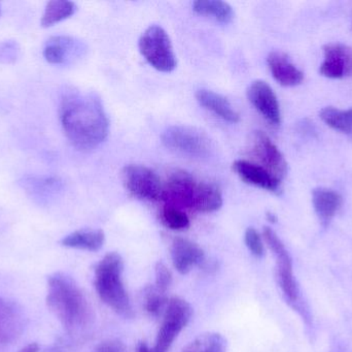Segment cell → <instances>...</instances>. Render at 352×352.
<instances>
[{
  "mask_svg": "<svg viewBox=\"0 0 352 352\" xmlns=\"http://www.w3.org/2000/svg\"><path fill=\"white\" fill-rule=\"evenodd\" d=\"M252 153L261 163V167L267 169L278 181L281 182L287 177V161L267 134L262 132H254L252 136Z\"/></svg>",
  "mask_w": 352,
  "mask_h": 352,
  "instance_id": "cell-9",
  "label": "cell"
},
{
  "mask_svg": "<svg viewBox=\"0 0 352 352\" xmlns=\"http://www.w3.org/2000/svg\"><path fill=\"white\" fill-rule=\"evenodd\" d=\"M196 99L203 107L212 112L225 121L230 123H238L240 121L239 113L223 95L206 89H200L196 92Z\"/></svg>",
  "mask_w": 352,
  "mask_h": 352,
  "instance_id": "cell-18",
  "label": "cell"
},
{
  "mask_svg": "<svg viewBox=\"0 0 352 352\" xmlns=\"http://www.w3.org/2000/svg\"><path fill=\"white\" fill-rule=\"evenodd\" d=\"M248 101L256 111L274 126L281 123V112L278 99L270 85L265 81H254L248 89Z\"/></svg>",
  "mask_w": 352,
  "mask_h": 352,
  "instance_id": "cell-11",
  "label": "cell"
},
{
  "mask_svg": "<svg viewBox=\"0 0 352 352\" xmlns=\"http://www.w3.org/2000/svg\"><path fill=\"white\" fill-rule=\"evenodd\" d=\"M161 220L173 231H184L190 227V219L186 213L173 206H166L161 213Z\"/></svg>",
  "mask_w": 352,
  "mask_h": 352,
  "instance_id": "cell-27",
  "label": "cell"
},
{
  "mask_svg": "<svg viewBox=\"0 0 352 352\" xmlns=\"http://www.w3.org/2000/svg\"><path fill=\"white\" fill-rule=\"evenodd\" d=\"M232 167L233 171L239 176L240 179L245 183L271 192H278L280 190L281 182L261 165L250 161H237L233 163Z\"/></svg>",
  "mask_w": 352,
  "mask_h": 352,
  "instance_id": "cell-16",
  "label": "cell"
},
{
  "mask_svg": "<svg viewBox=\"0 0 352 352\" xmlns=\"http://www.w3.org/2000/svg\"><path fill=\"white\" fill-rule=\"evenodd\" d=\"M263 238L276 260V276L279 287L289 302L295 303L299 297L297 282L294 276L293 260L280 238L271 227H265Z\"/></svg>",
  "mask_w": 352,
  "mask_h": 352,
  "instance_id": "cell-8",
  "label": "cell"
},
{
  "mask_svg": "<svg viewBox=\"0 0 352 352\" xmlns=\"http://www.w3.org/2000/svg\"><path fill=\"white\" fill-rule=\"evenodd\" d=\"M39 345L37 343H30V344L26 345V346L21 349L18 352H38Z\"/></svg>",
  "mask_w": 352,
  "mask_h": 352,
  "instance_id": "cell-32",
  "label": "cell"
},
{
  "mask_svg": "<svg viewBox=\"0 0 352 352\" xmlns=\"http://www.w3.org/2000/svg\"><path fill=\"white\" fill-rule=\"evenodd\" d=\"M140 51L144 59L159 72L175 70L176 57L168 33L158 25L146 28L140 39Z\"/></svg>",
  "mask_w": 352,
  "mask_h": 352,
  "instance_id": "cell-4",
  "label": "cell"
},
{
  "mask_svg": "<svg viewBox=\"0 0 352 352\" xmlns=\"http://www.w3.org/2000/svg\"><path fill=\"white\" fill-rule=\"evenodd\" d=\"M136 352H152V349L146 342H140Z\"/></svg>",
  "mask_w": 352,
  "mask_h": 352,
  "instance_id": "cell-33",
  "label": "cell"
},
{
  "mask_svg": "<svg viewBox=\"0 0 352 352\" xmlns=\"http://www.w3.org/2000/svg\"><path fill=\"white\" fill-rule=\"evenodd\" d=\"M25 328L22 309L14 302L0 297V345L16 340Z\"/></svg>",
  "mask_w": 352,
  "mask_h": 352,
  "instance_id": "cell-13",
  "label": "cell"
},
{
  "mask_svg": "<svg viewBox=\"0 0 352 352\" xmlns=\"http://www.w3.org/2000/svg\"><path fill=\"white\" fill-rule=\"evenodd\" d=\"M59 117L64 134L78 150H93L109 136V119L100 99L93 93L66 92L60 103Z\"/></svg>",
  "mask_w": 352,
  "mask_h": 352,
  "instance_id": "cell-1",
  "label": "cell"
},
{
  "mask_svg": "<svg viewBox=\"0 0 352 352\" xmlns=\"http://www.w3.org/2000/svg\"><path fill=\"white\" fill-rule=\"evenodd\" d=\"M76 41L69 37H54L47 41L43 49V57L49 63L63 64L76 49Z\"/></svg>",
  "mask_w": 352,
  "mask_h": 352,
  "instance_id": "cell-21",
  "label": "cell"
},
{
  "mask_svg": "<svg viewBox=\"0 0 352 352\" xmlns=\"http://www.w3.org/2000/svg\"><path fill=\"white\" fill-rule=\"evenodd\" d=\"M124 260L117 252H109L95 268V289L103 303L125 318L133 316L131 301L124 285Z\"/></svg>",
  "mask_w": 352,
  "mask_h": 352,
  "instance_id": "cell-3",
  "label": "cell"
},
{
  "mask_svg": "<svg viewBox=\"0 0 352 352\" xmlns=\"http://www.w3.org/2000/svg\"><path fill=\"white\" fill-rule=\"evenodd\" d=\"M223 206V194L215 184L199 182L192 209L201 213H211Z\"/></svg>",
  "mask_w": 352,
  "mask_h": 352,
  "instance_id": "cell-20",
  "label": "cell"
},
{
  "mask_svg": "<svg viewBox=\"0 0 352 352\" xmlns=\"http://www.w3.org/2000/svg\"><path fill=\"white\" fill-rule=\"evenodd\" d=\"M93 352H126V347L121 341L109 340L100 343Z\"/></svg>",
  "mask_w": 352,
  "mask_h": 352,
  "instance_id": "cell-31",
  "label": "cell"
},
{
  "mask_svg": "<svg viewBox=\"0 0 352 352\" xmlns=\"http://www.w3.org/2000/svg\"><path fill=\"white\" fill-rule=\"evenodd\" d=\"M192 10L202 16H212L221 23L232 22L234 10L229 3L219 0H198L192 3Z\"/></svg>",
  "mask_w": 352,
  "mask_h": 352,
  "instance_id": "cell-22",
  "label": "cell"
},
{
  "mask_svg": "<svg viewBox=\"0 0 352 352\" xmlns=\"http://www.w3.org/2000/svg\"><path fill=\"white\" fill-rule=\"evenodd\" d=\"M19 51L20 49L14 41L0 43V61L6 63L14 62L18 57Z\"/></svg>",
  "mask_w": 352,
  "mask_h": 352,
  "instance_id": "cell-30",
  "label": "cell"
},
{
  "mask_svg": "<svg viewBox=\"0 0 352 352\" xmlns=\"http://www.w3.org/2000/svg\"><path fill=\"white\" fill-rule=\"evenodd\" d=\"M76 12V6L74 2L66 0H53L47 2L45 12L41 17V26L45 28L53 26L61 21L70 18Z\"/></svg>",
  "mask_w": 352,
  "mask_h": 352,
  "instance_id": "cell-23",
  "label": "cell"
},
{
  "mask_svg": "<svg viewBox=\"0 0 352 352\" xmlns=\"http://www.w3.org/2000/svg\"><path fill=\"white\" fill-rule=\"evenodd\" d=\"M182 352H227V340L219 333H206L197 337Z\"/></svg>",
  "mask_w": 352,
  "mask_h": 352,
  "instance_id": "cell-25",
  "label": "cell"
},
{
  "mask_svg": "<svg viewBox=\"0 0 352 352\" xmlns=\"http://www.w3.org/2000/svg\"><path fill=\"white\" fill-rule=\"evenodd\" d=\"M121 179L126 190L134 198L150 202L163 200L164 183L154 171L144 165H126L122 169Z\"/></svg>",
  "mask_w": 352,
  "mask_h": 352,
  "instance_id": "cell-7",
  "label": "cell"
},
{
  "mask_svg": "<svg viewBox=\"0 0 352 352\" xmlns=\"http://www.w3.org/2000/svg\"><path fill=\"white\" fill-rule=\"evenodd\" d=\"M244 241L248 250L254 254L256 258H262L265 253L264 243H263L262 236L258 234L254 227H248L244 235Z\"/></svg>",
  "mask_w": 352,
  "mask_h": 352,
  "instance_id": "cell-28",
  "label": "cell"
},
{
  "mask_svg": "<svg viewBox=\"0 0 352 352\" xmlns=\"http://www.w3.org/2000/svg\"><path fill=\"white\" fill-rule=\"evenodd\" d=\"M167 303L168 300L166 298V293H163L155 285L144 289V308L151 316L157 318L161 315L166 309Z\"/></svg>",
  "mask_w": 352,
  "mask_h": 352,
  "instance_id": "cell-26",
  "label": "cell"
},
{
  "mask_svg": "<svg viewBox=\"0 0 352 352\" xmlns=\"http://www.w3.org/2000/svg\"><path fill=\"white\" fill-rule=\"evenodd\" d=\"M199 182L188 172L175 169L164 183L162 200L192 208Z\"/></svg>",
  "mask_w": 352,
  "mask_h": 352,
  "instance_id": "cell-10",
  "label": "cell"
},
{
  "mask_svg": "<svg viewBox=\"0 0 352 352\" xmlns=\"http://www.w3.org/2000/svg\"><path fill=\"white\" fill-rule=\"evenodd\" d=\"M47 307L72 334H80L92 324L93 313L78 283L63 273L47 278Z\"/></svg>",
  "mask_w": 352,
  "mask_h": 352,
  "instance_id": "cell-2",
  "label": "cell"
},
{
  "mask_svg": "<svg viewBox=\"0 0 352 352\" xmlns=\"http://www.w3.org/2000/svg\"><path fill=\"white\" fill-rule=\"evenodd\" d=\"M0 12H1V8H0Z\"/></svg>",
  "mask_w": 352,
  "mask_h": 352,
  "instance_id": "cell-35",
  "label": "cell"
},
{
  "mask_svg": "<svg viewBox=\"0 0 352 352\" xmlns=\"http://www.w3.org/2000/svg\"><path fill=\"white\" fill-rule=\"evenodd\" d=\"M192 315V306L188 302L177 297L168 300L152 352H168L179 333L188 326Z\"/></svg>",
  "mask_w": 352,
  "mask_h": 352,
  "instance_id": "cell-6",
  "label": "cell"
},
{
  "mask_svg": "<svg viewBox=\"0 0 352 352\" xmlns=\"http://www.w3.org/2000/svg\"><path fill=\"white\" fill-rule=\"evenodd\" d=\"M105 235L101 229H80L66 236L61 241L65 247L98 251L104 245Z\"/></svg>",
  "mask_w": 352,
  "mask_h": 352,
  "instance_id": "cell-19",
  "label": "cell"
},
{
  "mask_svg": "<svg viewBox=\"0 0 352 352\" xmlns=\"http://www.w3.org/2000/svg\"><path fill=\"white\" fill-rule=\"evenodd\" d=\"M320 72L328 79H342L352 72V50L341 43H328L324 47V61Z\"/></svg>",
  "mask_w": 352,
  "mask_h": 352,
  "instance_id": "cell-12",
  "label": "cell"
},
{
  "mask_svg": "<svg viewBox=\"0 0 352 352\" xmlns=\"http://www.w3.org/2000/svg\"><path fill=\"white\" fill-rule=\"evenodd\" d=\"M320 117L333 130L342 134H352V107L340 110L334 107H327L320 111Z\"/></svg>",
  "mask_w": 352,
  "mask_h": 352,
  "instance_id": "cell-24",
  "label": "cell"
},
{
  "mask_svg": "<svg viewBox=\"0 0 352 352\" xmlns=\"http://www.w3.org/2000/svg\"><path fill=\"white\" fill-rule=\"evenodd\" d=\"M155 273H156L155 287L163 293H166L167 289L170 287L171 283H173V274H171L170 270L167 268L166 265L159 262L156 265Z\"/></svg>",
  "mask_w": 352,
  "mask_h": 352,
  "instance_id": "cell-29",
  "label": "cell"
},
{
  "mask_svg": "<svg viewBox=\"0 0 352 352\" xmlns=\"http://www.w3.org/2000/svg\"><path fill=\"white\" fill-rule=\"evenodd\" d=\"M267 63L274 80L283 86L295 87L303 82V72L283 52H271L267 58Z\"/></svg>",
  "mask_w": 352,
  "mask_h": 352,
  "instance_id": "cell-15",
  "label": "cell"
},
{
  "mask_svg": "<svg viewBox=\"0 0 352 352\" xmlns=\"http://www.w3.org/2000/svg\"><path fill=\"white\" fill-rule=\"evenodd\" d=\"M267 218H268V220L272 223H275L277 221L276 216H275L274 214H271V213H268V214H267Z\"/></svg>",
  "mask_w": 352,
  "mask_h": 352,
  "instance_id": "cell-34",
  "label": "cell"
},
{
  "mask_svg": "<svg viewBox=\"0 0 352 352\" xmlns=\"http://www.w3.org/2000/svg\"><path fill=\"white\" fill-rule=\"evenodd\" d=\"M312 205L322 225H330L342 206V196L329 188H316L312 191Z\"/></svg>",
  "mask_w": 352,
  "mask_h": 352,
  "instance_id": "cell-17",
  "label": "cell"
},
{
  "mask_svg": "<svg viewBox=\"0 0 352 352\" xmlns=\"http://www.w3.org/2000/svg\"><path fill=\"white\" fill-rule=\"evenodd\" d=\"M161 140L169 150L192 158L208 156L211 151V142L207 134L192 126H170L163 132Z\"/></svg>",
  "mask_w": 352,
  "mask_h": 352,
  "instance_id": "cell-5",
  "label": "cell"
},
{
  "mask_svg": "<svg viewBox=\"0 0 352 352\" xmlns=\"http://www.w3.org/2000/svg\"><path fill=\"white\" fill-rule=\"evenodd\" d=\"M204 251L202 248L184 238H175L171 244V258L173 267L179 274L186 275L194 267L198 266L204 260Z\"/></svg>",
  "mask_w": 352,
  "mask_h": 352,
  "instance_id": "cell-14",
  "label": "cell"
}]
</instances>
